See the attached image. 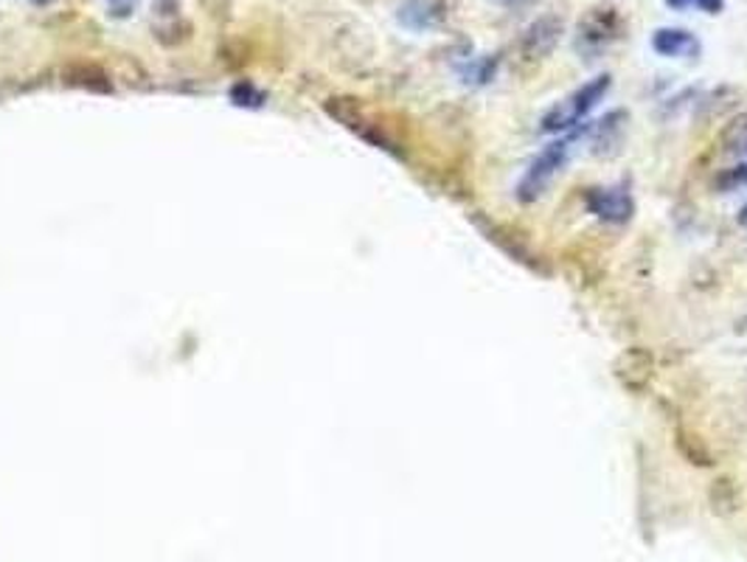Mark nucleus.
I'll use <instances>...</instances> for the list:
<instances>
[{
	"label": "nucleus",
	"instance_id": "obj_1",
	"mask_svg": "<svg viewBox=\"0 0 747 562\" xmlns=\"http://www.w3.org/2000/svg\"><path fill=\"white\" fill-rule=\"evenodd\" d=\"M576 138H579V133L574 129L571 136L556 138V141H551L542 149L540 156L529 163V169L522 172L520 181H517L515 188L517 200L520 203L540 200L542 194H545V188L554 183V177L560 175L562 169H565V163L571 161V156H574Z\"/></svg>",
	"mask_w": 747,
	"mask_h": 562
},
{
	"label": "nucleus",
	"instance_id": "obj_2",
	"mask_svg": "<svg viewBox=\"0 0 747 562\" xmlns=\"http://www.w3.org/2000/svg\"><path fill=\"white\" fill-rule=\"evenodd\" d=\"M610 84H612L610 73H599V77L590 79V82L579 84L571 96L562 99L560 104H554V107L542 116L540 122L542 133H574V129L590 116L593 107L610 93Z\"/></svg>",
	"mask_w": 747,
	"mask_h": 562
},
{
	"label": "nucleus",
	"instance_id": "obj_3",
	"mask_svg": "<svg viewBox=\"0 0 747 562\" xmlns=\"http://www.w3.org/2000/svg\"><path fill=\"white\" fill-rule=\"evenodd\" d=\"M621 34H624V20H621V14L610 7H596L579 20V28H576V48H579L585 57H596V54L605 51L607 46H612Z\"/></svg>",
	"mask_w": 747,
	"mask_h": 562
},
{
	"label": "nucleus",
	"instance_id": "obj_4",
	"mask_svg": "<svg viewBox=\"0 0 747 562\" xmlns=\"http://www.w3.org/2000/svg\"><path fill=\"white\" fill-rule=\"evenodd\" d=\"M587 211L610 226H624L635 214V200L624 186H593L585 192Z\"/></svg>",
	"mask_w": 747,
	"mask_h": 562
},
{
	"label": "nucleus",
	"instance_id": "obj_5",
	"mask_svg": "<svg viewBox=\"0 0 747 562\" xmlns=\"http://www.w3.org/2000/svg\"><path fill=\"white\" fill-rule=\"evenodd\" d=\"M562 34H565V26H562V20L556 18V14L537 18L535 23L522 32L520 43H517L520 59H526V62H542V59H548L556 51V46H560Z\"/></svg>",
	"mask_w": 747,
	"mask_h": 562
},
{
	"label": "nucleus",
	"instance_id": "obj_6",
	"mask_svg": "<svg viewBox=\"0 0 747 562\" xmlns=\"http://www.w3.org/2000/svg\"><path fill=\"white\" fill-rule=\"evenodd\" d=\"M652 48H655L660 57L666 59H694L700 57L702 51V43L694 37L691 32H686V28H657L655 34H652Z\"/></svg>",
	"mask_w": 747,
	"mask_h": 562
},
{
	"label": "nucleus",
	"instance_id": "obj_7",
	"mask_svg": "<svg viewBox=\"0 0 747 562\" xmlns=\"http://www.w3.org/2000/svg\"><path fill=\"white\" fill-rule=\"evenodd\" d=\"M445 18L447 12L438 0H407L397 12V20L407 32H430V28L441 26Z\"/></svg>",
	"mask_w": 747,
	"mask_h": 562
},
{
	"label": "nucleus",
	"instance_id": "obj_8",
	"mask_svg": "<svg viewBox=\"0 0 747 562\" xmlns=\"http://www.w3.org/2000/svg\"><path fill=\"white\" fill-rule=\"evenodd\" d=\"M65 82L68 84H77V88H88V91L93 93H110L113 91V84H110L107 73L102 71V68H96V65H71L68 71H65Z\"/></svg>",
	"mask_w": 747,
	"mask_h": 562
},
{
	"label": "nucleus",
	"instance_id": "obj_9",
	"mask_svg": "<svg viewBox=\"0 0 747 562\" xmlns=\"http://www.w3.org/2000/svg\"><path fill=\"white\" fill-rule=\"evenodd\" d=\"M722 149H725V156L747 158V113L736 116L722 133Z\"/></svg>",
	"mask_w": 747,
	"mask_h": 562
},
{
	"label": "nucleus",
	"instance_id": "obj_10",
	"mask_svg": "<svg viewBox=\"0 0 747 562\" xmlns=\"http://www.w3.org/2000/svg\"><path fill=\"white\" fill-rule=\"evenodd\" d=\"M458 71H461V82L472 84V88H478V84H490L497 71V57H478L472 59V62L461 65Z\"/></svg>",
	"mask_w": 747,
	"mask_h": 562
},
{
	"label": "nucleus",
	"instance_id": "obj_11",
	"mask_svg": "<svg viewBox=\"0 0 747 562\" xmlns=\"http://www.w3.org/2000/svg\"><path fill=\"white\" fill-rule=\"evenodd\" d=\"M228 96H231V102L237 104V107H248V111H258V107H265L267 102L265 91L256 88L251 79H239V82H233Z\"/></svg>",
	"mask_w": 747,
	"mask_h": 562
},
{
	"label": "nucleus",
	"instance_id": "obj_12",
	"mask_svg": "<svg viewBox=\"0 0 747 562\" xmlns=\"http://www.w3.org/2000/svg\"><path fill=\"white\" fill-rule=\"evenodd\" d=\"M747 186V158H739L731 169H722L716 175L714 188L716 192H739Z\"/></svg>",
	"mask_w": 747,
	"mask_h": 562
},
{
	"label": "nucleus",
	"instance_id": "obj_13",
	"mask_svg": "<svg viewBox=\"0 0 747 562\" xmlns=\"http://www.w3.org/2000/svg\"><path fill=\"white\" fill-rule=\"evenodd\" d=\"M666 7L675 9V12H683V9L694 7L700 9V12L720 14L722 9H725V0H666Z\"/></svg>",
	"mask_w": 747,
	"mask_h": 562
},
{
	"label": "nucleus",
	"instance_id": "obj_14",
	"mask_svg": "<svg viewBox=\"0 0 747 562\" xmlns=\"http://www.w3.org/2000/svg\"><path fill=\"white\" fill-rule=\"evenodd\" d=\"M138 3H141V0H107V12L110 18L127 20L129 14H136Z\"/></svg>",
	"mask_w": 747,
	"mask_h": 562
},
{
	"label": "nucleus",
	"instance_id": "obj_15",
	"mask_svg": "<svg viewBox=\"0 0 747 562\" xmlns=\"http://www.w3.org/2000/svg\"><path fill=\"white\" fill-rule=\"evenodd\" d=\"M495 7H509V9H515V7H526V3H531V0H492Z\"/></svg>",
	"mask_w": 747,
	"mask_h": 562
},
{
	"label": "nucleus",
	"instance_id": "obj_16",
	"mask_svg": "<svg viewBox=\"0 0 747 562\" xmlns=\"http://www.w3.org/2000/svg\"><path fill=\"white\" fill-rule=\"evenodd\" d=\"M28 3H32V7H37V9H46V7H54L57 0H28Z\"/></svg>",
	"mask_w": 747,
	"mask_h": 562
},
{
	"label": "nucleus",
	"instance_id": "obj_17",
	"mask_svg": "<svg viewBox=\"0 0 747 562\" xmlns=\"http://www.w3.org/2000/svg\"><path fill=\"white\" fill-rule=\"evenodd\" d=\"M739 226L747 228V203L739 208Z\"/></svg>",
	"mask_w": 747,
	"mask_h": 562
}]
</instances>
